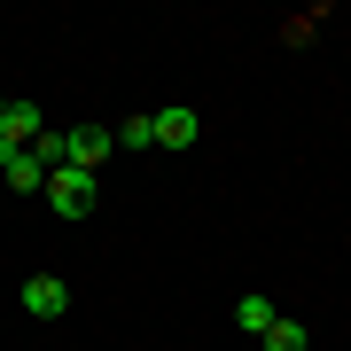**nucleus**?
<instances>
[{"label":"nucleus","instance_id":"obj_1","mask_svg":"<svg viewBox=\"0 0 351 351\" xmlns=\"http://www.w3.org/2000/svg\"><path fill=\"white\" fill-rule=\"evenodd\" d=\"M47 203H55L63 219H86L94 203H101V180L78 172V164H55V172H47Z\"/></svg>","mask_w":351,"mask_h":351},{"label":"nucleus","instance_id":"obj_2","mask_svg":"<svg viewBox=\"0 0 351 351\" xmlns=\"http://www.w3.org/2000/svg\"><path fill=\"white\" fill-rule=\"evenodd\" d=\"M39 133H47V110H39L32 94H8V101H0V141H8V149H32Z\"/></svg>","mask_w":351,"mask_h":351},{"label":"nucleus","instance_id":"obj_3","mask_svg":"<svg viewBox=\"0 0 351 351\" xmlns=\"http://www.w3.org/2000/svg\"><path fill=\"white\" fill-rule=\"evenodd\" d=\"M101 156H117V133H110V125H71V133H63V164L94 172Z\"/></svg>","mask_w":351,"mask_h":351},{"label":"nucleus","instance_id":"obj_4","mask_svg":"<svg viewBox=\"0 0 351 351\" xmlns=\"http://www.w3.org/2000/svg\"><path fill=\"white\" fill-rule=\"evenodd\" d=\"M24 313H32V320H63V313H71L63 274H32V281H24Z\"/></svg>","mask_w":351,"mask_h":351},{"label":"nucleus","instance_id":"obj_5","mask_svg":"<svg viewBox=\"0 0 351 351\" xmlns=\"http://www.w3.org/2000/svg\"><path fill=\"white\" fill-rule=\"evenodd\" d=\"M195 133H203L195 110H156V149H188Z\"/></svg>","mask_w":351,"mask_h":351},{"label":"nucleus","instance_id":"obj_6","mask_svg":"<svg viewBox=\"0 0 351 351\" xmlns=\"http://www.w3.org/2000/svg\"><path fill=\"white\" fill-rule=\"evenodd\" d=\"M0 180H8V188H16V195H32V188H47V164H39L32 149H16L8 164H0Z\"/></svg>","mask_w":351,"mask_h":351},{"label":"nucleus","instance_id":"obj_7","mask_svg":"<svg viewBox=\"0 0 351 351\" xmlns=\"http://www.w3.org/2000/svg\"><path fill=\"white\" fill-rule=\"evenodd\" d=\"M274 320H281V313H274V304L258 297V289H250V297L234 304V328H242V336H265V328H274Z\"/></svg>","mask_w":351,"mask_h":351},{"label":"nucleus","instance_id":"obj_8","mask_svg":"<svg viewBox=\"0 0 351 351\" xmlns=\"http://www.w3.org/2000/svg\"><path fill=\"white\" fill-rule=\"evenodd\" d=\"M265 351H313V328H304V320H274V328H265Z\"/></svg>","mask_w":351,"mask_h":351},{"label":"nucleus","instance_id":"obj_9","mask_svg":"<svg viewBox=\"0 0 351 351\" xmlns=\"http://www.w3.org/2000/svg\"><path fill=\"white\" fill-rule=\"evenodd\" d=\"M117 149H156V117H125V133H117Z\"/></svg>","mask_w":351,"mask_h":351},{"label":"nucleus","instance_id":"obj_10","mask_svg":"<svg viewBox=\"0 0 351 351\" xmlns=\"http://www.w3.org/2000/svg\"><path fill=\"white\" fill-rule=\"evenodd\" d=\"M313 32H320V8H304V16H289V24H281V39H289V47H304Z\"/></svg>","mask_w":351,"mask_h":351},{"label":"nucleus","instance_id":"obj_11","mask_svg":"<svg viewBox=\"0 0 351 351\" xmlns=\"http://www.w3.org/2000/svg\"><path fill=\"white\" fill-rule=\"evenodd\" d=\"M8 156H16V149H8V141H0V164H8Z\"/></svg>","mask_w":351,"mask_h":351}]
</instances>
